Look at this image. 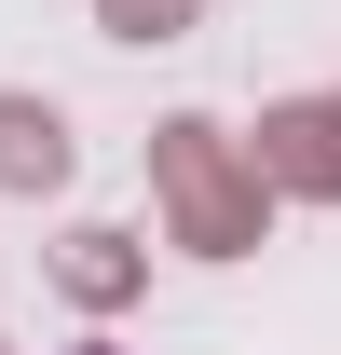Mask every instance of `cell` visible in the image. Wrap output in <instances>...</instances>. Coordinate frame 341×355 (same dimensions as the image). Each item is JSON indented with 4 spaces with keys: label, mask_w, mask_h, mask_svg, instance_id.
Returning a JSON list of instances; mask_svg holds the SVG:
<instances>
[{
    "label": "cell",
    "mask_w": 341,
    "mask_h": 355,
    "mask_svg": "<svg viewBox=\"0 0 341 355\" xmlns=\"http://www.w3.org/2000/svg\"><path fill=\"white\" fill-rule=\"evenodd\" d=\"M82 355H110V342H82Z\"/></svg>",
    "instance_id": "cell-1"
}]
</instances>
